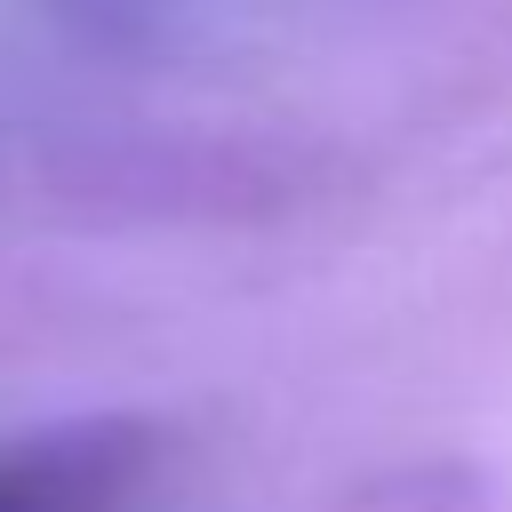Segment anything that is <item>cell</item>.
Returning a JSON list of instances; mask_svg holds the SVG:
<instances>
[{
	"label": "cell",
	"mask_w": 512,
	"mask_h": 512,
	"mask_svg": "<svg viewBox=\"0 0 512 512\" xmlns=\"http://www.w3.org/2000/svg\"><path fill=\"white\" fill-rule=\"evenodd\" d=\"M160 456V432L128 416L0 440V512H144Z\"/></svg>",
	"instance_id": "cell-1"
}]
</instances>
